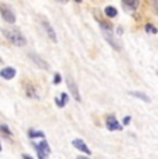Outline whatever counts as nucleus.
<instances>
[{"label": "nucleus", "mask_w": 158, "mask_h": 159, "mask_svg": "<svg viewBox=\"0 0 158 159\" xmlns=\"http://www.w3.org/2000/svg\"><path fill=\"white\" fill-rule=\"evenodd\" d=\"M105 126L110 131H115V130H122V126L119 125V122L117 120L114 115H108L105 119Z\"/></svg>", "instance_id": "nucleus-6"}, {"label": "nucleus", "mask_w": 158, "mask_h": 159, "mask_svg": "<svg viewBox=\"0 0 158 159\" xmlns=\"http://www.w3.org/2000/svg\"><path fill=\"white\" fill-rule=\"evenodd\" d=\"M129 122H130V116H125L123 118V125H129Z\"/></svg>", "instance_id": "nucleus-21"}, {"label": "nucleus", "mask_w": 158, "mask_h": 159, "mask_svg": "<svg viewBox=\"0 0 158 159\" xmlns=\"http://www.w3.org/2000/svg\"><path fill=\"white\" fill-rule=\"evenodd\" d=\"M33 148H35L36 152H38V158H39V159H46V158H47V155L44 154L43 151H40V149L38 148V145H36V144H33Z\"/></svg>", "instance_id": "nucleus-18"}, {"label": "nucleus", "mask_w": 158, "mask_h": 159, "mask_svg": "<svg viewBox=\"0 0 158 159\" xmlns=\"http://www.w3.org/2000/svg\"><path fill=\"white\" fill-rule=\"evenodd\" d=\"M60 82H61V76H60V73H56V75H54V79H53V83L58 84Z\"/></svg>", "instance_id": "nucleus-19"}, {"label": "nucleus", "mask_w": 158, "mask_h": 159, "mask_svg": "<svg viewBox=\"0 0 158 159\" xmlns=\"http://www.w3.org/2000/svg\"><path fill=\"white\" fill-rule=\"evenodd\" d=\"M122 6H123V7H126L128 10L135 11L136 8L139 7V2H137V0H123Z\"/></svg>", "instance_id": "nucleus-10"}, {"label": "nucleus", "mask_w": 158, "mask_h": 159, "mask_svg": "<svg viewBox=\"0 0 158 159\" xmlns=\"http://www.w3.org/2000/svg\"><path fill=\"white\" fill-rule=\"evenodd\" d=\"M0 129H3V130H4V131H6V134H7V136H10V134H11V133H10V130L7 129V126H4V125H2V126H0Z\"/></svg>", "instance_id": "nucleus-20"}, {"label": "nucleus", "mask_w": 158, "mask_h": 159, "mask_svg": "<svg viewBox=\"0 0 158 159\" xmlns=\"http://www.w3.org/2000/svg\"><path fill=\"white\" fill-rule=\"evenodd\" d=\"M144 29H146V32L151 33V35H156V33L158 32V30H157V28H156V26H154V25H151V24H146Z\"/></svg>", "instance_id": "nucleus-15"}, {"label": "nucleus", "mask_w": 158, "mask_h": 159, "mask_svg": "<svg viewBox=\"0 0 158 159\" xmlns=\"http://www.w3.org/2000/svg\"><path fill=\"white\" fill-rule=\"evenodd\" d=\"M2 62H3V58H2V57H0V64H2Z\"/></svg>", "instance_id": "nucleus-25"}, {"label": "nucleus", "mask_w": 158, "mask_h": 159, "mask_svg": "<svg viewBox=\"0 0 158 159\" xmlns=\"http://www.w3.org/2000/svg\"><path fill=\"white\" fill-rule=\"evenodd\" d=\"M72 145H74L77 149H79L81 152H85V154H87V155H92V152H90L89 147L85 144L83 140H81V139H75L74 141H72Z\"/></svg>", "instance_id": "nucleus-8"}, {"label": "nucleus", "mask_w": 158, "mask_h": 159, "mask_svg": "<svg viewBox=\"0 0 158 159\" xmlns=\"http://www.w3.org/2000/svg\"><path fill=\"white\" fill-rule=\"evenodd\" d=\"M118 35H122V28H121V26L118 28Z\"/></svg>", "instance_id": "nucleus-23"}, {"label": "nucleus", "mask_w": 158, "mask_h": 159, "mask_svg": "<svg viewBox=\"0 0 158 159\" xmlns=\"http://www.w3.org/2000/svg\"><path fill=\"white\" fill-rule=\"evenodd\" d=\"M129 96L136 97V98H140L142 101H146V102H150V101H151L150 97H148L147 94L142 93V91H129Z\"/></svg>", "instance_id": "nucleus-11"}, {"label": "nucleus", "mask_w": 158, "mask_h": 159, "mask_svg": "<svg viewBox=\"0 0 158 159\" xmlns=\"http://www.w3.org/2000/svg\"><path fill=\"white\" fill-rule=\"evenodd\" d=\"M17 71L14 68H11V66H6V68H3L2 71H0V76H2L3 79H6V80H10V79H13L14 76H16Z\"/></svg>", "instance_id": "nucleus-9"}, {"label": "nucleus", "mask_w": 158, "mask_h": 159, "mask_svg": "<svg viewBox=\"0 0 158 159\" xmlns=\"http://www.w3.org/2000/svg\"><path fill=\"white\" fill-rule=\"evenodd\" d=\"M77 159H87V158H85V157H79V158H77Z\"/></svg>", "instance_id": "nucleus-24"}, {"label": "nucleus", "mask_w": 158, "mask_h": 159, "mask_svg": "<svg viewBox=\"0 0 158 159\" xmlns=\"http://www.w3.org/2000/svg\"><path fill=\"white\" fill-rule=\"evenodd\" d=\"M28 136L31 137V139H35V137H42V139H44V134L42 133V131H35V130H29Z\"/></svg>", "instance_id": "nucleus-16"}, {"label": "nucleus", "mask_w": 158, "mask_h": 159, "mask_svg": "<svg viewBox=\"0 0 158 159\" xmlns=\"http://www.w3.org/2000/svg\"><path fill=\"white\" fill-rule=\"evenodd\" d=\"M36 145H38V148L40 149V151H43L46 155H49V154L51 152V149H50V147H49V144H47L46 140H43L42 143H39V144H36Z\"/></svg>", "instance_id": "nucleus-13"}, {"label": "nucleus", "mask_w": 158, "mask_h": 159, "mask_svg": "<svg viewBox=\"0 0 158 159\" xmlns=\"http://www.w3.org/2000/svg\"><path fill=\"white\" fill-rule=\"evenodd\" d=\"M2 33H3V36H4L10 43H13L14 46L22 47V46L26 44L25 36L22 35V32H21L20 29L11 28V26H4V28H2Z\"/></svg>", "instance_id": "nucleus-1"}, {"label": "nucleus", "mask_w": 158, "mask_h": 159, "mask_svg": "<svg viewBox=\"0 0 158 159\" xmlns=\"http://www.w3.org/2000/svg\"><path fill=\"white\" fill-rule=\"evenodd\" d=\"M103 32V36H104V39L110 43V46L112 48H115L117 51H121V48H122V46H121V42L119 39L117 38V36L114 35V30L112 29H101Z\"/></svg>", "instance_id": "nucleus-3"}, {"label": "nucleus", "mask_w": 158, "mask_h": 159, "mask_svg": "<svg viewBox=\"0 0 158 159\" xmlns=\"http://www.w3.org/2000/svg\"><path fill=\"white\" fill-rule=\"evenodd\" d=\"M67 86H68L69 89V93L72 94V97H74L77 101H81V93H79V89H78V84H77V82L74 80V78L72 76H67Z\"/></svg>", "instance_id": "nucleus-5"}, {"label": "nucleus", "mask_w": 158, "mask_h": 159, "mask_svg": "<svg viewBox=\"0 0 158 159\" xmlns=\"http://www.w3.org/2000/svg\"><path fill=\"white\" fill-rule=\"evenodd\" d=\"M26 94H28L29 97H33V98H38V94H36L35 89H33L32 86H28V87H26Z\"/></svg>", "instance_id": "nucleus-17"}, {"label": "nucleus", "mask_w": 158, "mask_h": 159, "mask_svg": "<svg viewBox=\"0 0 158 159\" xmlns=\"http://www.w3.org/2000/svg\"><path fill=\"white\" fill-rule=\"evenodd\" d=\"M39 20H40V24H42V26H43V29L46 30V35L49 36V39H50L51 42H54V43H57L56 30L53 29V26H51V24L49 22V20L47 18H44L43 15H39Z\"/></svg>", "instance_id": "nucleus-4"}, {"label": "nucleus", "mask_w": 158, "mask_h": 159, "mask_svg": "<svg viewBox=\"0 0 158 159\" xmlns=\"http://www.w3.org/2000/svg\"><path fill=\"white\" fill-rule=\"evenodd\" d=\"M22 158H24V159H32L31 157H28V155H26V154H24V155H22Z\"/></svg>", "instance_id": "nucleus-22"}, {"label": "nucleus", "mask_w": 158, "mask_h": 159, "mask_svg": "<svg viewBox=\"0 0 158 159\" xmlns=\"http://www.w3.org/2000/svg\"><path fill=\"white\" fill-rule=\"evenodd\" d=\"M0 15L2 18L8 24H14L16 22V13H14V8L11 7L7 3H0Z\"/></svg>", "instance_id": "nucleus-2"}, {"label": "nucleus", "mask_w": 158, "mask_h": 159, "mask_svg": "<svg viewBox=\"0 0 158 159\" xmlns=\"http://www.w3.org/2000/svg\"><path fill=\"white\" fill-rule=\"evenodd\" d=\"M0 151H2V144H0Z\"/></svg>", "instance_id": "nucleus-26"}, {"label": "nucleus", "mask_w": 158, "mask_h": 159, "mask_svg": "<svg viewBox=\"0 0 158 159\" xmlns=\"http://www.w3.org/2000/svg\"><path fill=\"white\" fill-rule=\"evenodd\" d=\"M104 14L107 15L108 18H115L118 15V11L115 7H112V6H107V7L104 8Z\"/></svg>", "instance_id": "nucleus-12"}, {"label": "nucleus", "mask_w": 158, "mask_h": 159, "mask_svg": "<svg viewBox=\"0 0 158 159\" xmlns=\"http://www.w3.org/2000/svg\"><path fill=\"white\" fill-rule=\"evenodd\" d=\"M28 57L31 58V60H32L33 62H35L40 69H49V64H47L46 61H44L40 56H38V54H33V53H29Z\"/></svg>", "instance_id": "nucleus-7"}, {"label": "nucleus", "mask_w": 158, "mask_h": 159, "mask_svg": "<svg viewBox=\"0 0 158 159\" xmlns=\"http://www.w3.org/2000/svg\"><path fill=\"white\" fill-rule=\"evenodd\" d=\"M67 101H68V96H67V93H63L60 98H56V104H57V107H60V108L65 107Z\"/></svg>", "instance_id": "nucleus-14"}]
</instances>
